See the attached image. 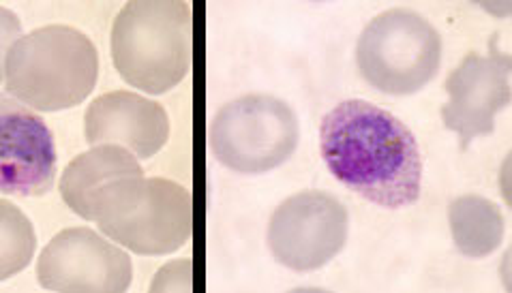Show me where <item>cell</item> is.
<instances>
[{
    "instance_id": "1",
    "label": "cell",
    "mask_w": 512,
    "mask_h": 293,
    "mask_svg": "<svg viewBox=\"0 0 512 293\" xmlns=\"http://www.w3.org/2000/svg\"><path fill=\"white\" fill-rule=\"evenodd\" d=\"M322 159L339 182L367 202L397 210L420 197L423 157L414 133L382 107L350 99L322 118Z\"/></svg>"
},
{
    "instance_id": "2",
    "label": "cell",
    "mask_w": 512,
    "mask_h": 293,
    "mask_svg": "<svg viewBox=\"0 0 512 293\" xmlns=\"http://www.w3.org/2000/svg\"><path fill=\"white\" fill-rule=\"evenodd\" d=\"M112 60L120 77L148 95L185 80L193 60V11L183 0H131L112 26Z\"/></svg>"
},
{
    "instance_id": "3",
    "label": "cell",
    "mask_w": 512,
    "mask_h": 293,
    "mask_svg": "<svg viewBox=\"0 0 512 293\" xmlns=\"http://www.w3.org/2000/svg\"><path fill=\"white\" fill-rule=\"evenodd\" d=\"M90 221L127 251L170 255L193 236V195L168 178H123L95 195Z\"/></svg>"
},
{
    "instance_id": "4",
    "label": "cell",
    "mask_w": 512,
    "mask_h": 293,
    "mask_svg": "<svg viewBox=\"0 0 512 293\" xmlns=\"http://www.w3.org/2000/svg\"><path fill=\"white\" fill-rule=\"evenodd\" d=\"M99 75L95 43L78 28L43 26L13 45L5 65L7 92L37 112L80 105Z\"/></svg>"
},
{
    "instance_id": "5",
    "label": "cell",
    "mask_w": 512,
    "mask_h": 293,
    "mask_svg": "<svg viewBox=\"0 0 512 293\" xmlns=\"http://www.w3.org/2000/svg\"><path fill=\"white\" fill-rule=\"evenodd\" d=\"M360 75L375 90L408 97L423 90L442 65V37L429 20L408 9L373 18L356 45Z\"/></svg>"
},
{
    "instance_id": "6",
    "label": "cell",
    "mask_w": 512,
    "mask_h": 293,
    "mask_svg": "<svg viewBox=\"0 0 512 293\" xmlns=\"http://www.w3.org/2000/svg\"><path fill=\"white\" fill-rule=\"evenodd\" d=\"M300 137L292 107L270 95H247L225 103L210 122L213 157L238 174H266L296 152Z\"/></svg>"
},
{
    "instance_id": "7",
    "label": "cell",
    "mask_w": 512,
    "mask_h": 293,
    "mask_svg": "<svg viewBox=\"0 0 512 293\" xmlns=\"http://www.w3.org/2000/svg\"><path fill=\"white\" fill-rule=\"evenodd\" d=\"M350 217L337 195L303 191L285 199L268 223L270 253L294 272H313L348 242Z\"/></svg>"
},
{
    "instance_id": "8",
    "label": "cell",
    "mask_w": 512,
    "mask_h": 293,
    "mask_svg": "<svg viewBox=\"0 0 512 293\" xmlns=\"http://www.w3.org/2000/svg\"><path fill=\"white\" fill-rule=\"evenodd\" d=\"M37 279L45 291L120 293L133 279L129 255L88 227H69L54 236L37 261Z\"/></svg>"
},
{
    "instance_id": "9",
    "label": "cell",
    "mask_w": 512,
    "mask_h": 293,
    "mask_svg": "<svg viewBox=\"0 0 512 293\" xmlns=\"http://www.w3.org/2000/svg\"><path fill=\"white\" fill-rule=\"evenodd\" d=\"M510 69V56L493 43L489 54L470 52L450 73L442 120L459 137L461 150L495 131V118L510 103Z\"/></svg>"
},
{
    "instance_id": "10",
    "label": "cell",
    "mask_w": 512,
    "mask_h": 293,
    "mask_svg": "<svg viewBox=\"0 0 512 293\" xmlns=\"http://www.w3.org/2000/svg\"><path fill=\"white\" fill-rule=\"evenodd\" d=\"M56 144L50 127L26 105L0 95V193L41 197L56 182Z\"/></svg>"
},
{
    "instance_id": "11",
    "label": "cell",
    "mask_w": 512,
    "mask_h": 293,
    "mask_svg": "<svg viewBox=\"0 0 512 293\" xmlns=\"http://www.w3.org/2000/svg\"><path fill=\"white\" fill-rule=\"evenodd\" d=\"M84 135L90 146H120L150 159L170 140V118L157 101L114 90L88 105Z\"/></svg>"
},
{
    "instance_id": "12",
    "label": "cell",
    "mask_w": 512,
    "mask_h": 293,
    "mask_svg": "<svg viewBox=\"0 0 512 293\" xmlns=\"http://www.w3.org/2000/svg\"><path fill=\"white\" fill-rule=\"evenodd\" d=\"M133 176H144L135 154L120 146H93L67 165L60 178V195L78 217L90 221L95 195L108 184Z\"/></svg>"
},
{
    "instance_id": "13",
    "label": "cell",
    "mask_w": 512,
    "mask_h": 293,
    "mask_svg": "<svg viewBox=\"0 0 512 293\" xmlns=\"http://www.w3.org/2000/svg\"><path fill=\"white\" fill-rule=\"evenodd\" d=\"M448 221L457 251L472 259H483L498 251L506 234L500 208L480 195L455 199L448 208Z\"/></svg>"
},
{
    "instance_id": "14",
    "label": "cell",
    "mask_w": 512,
    "mask_h": 293,
    "mask_svg": "<svg viewBox=\"0 0 512 293\" xmlns=\"http://www.w3.org/2000/svg\"><path fill=\"white\" fill-rule=\"evenodd\" d=\"M37 249L35 227L26 214L7 199H0V281L20 274Z\"/></svg>"
},
{
    "instance_id": "15",
    "label": "cell",
    "mask_w": 512,
    "mask_h": 293,
    "mask_svg": "<svg viewBox=\"0 0 512 293\" xmlns=\"http://www.w3.org/2000/svg\"><path fill=\"white\" fill-rule=\"evenodd\" d=\"M193 287V264L191 259L172 261L163 266V270L155 276L153 291H191Z\"/></svg>"
},
{
    "instance_id": "16",
    "label": "cell",
    "mask_w": 512,
    "mask_h": 293,
    "mask_svg": "<svg viewBox=\"0 0 512 293\" xmlns=\"http://www.w3.org/2000/svg\"><path fill=\"white\" fill-rule=\"evenodd\" d=\"M22 39V22L11 9L0 7V84L5 82V65L9 50Z\"/></svg>"
}]
</instances>
